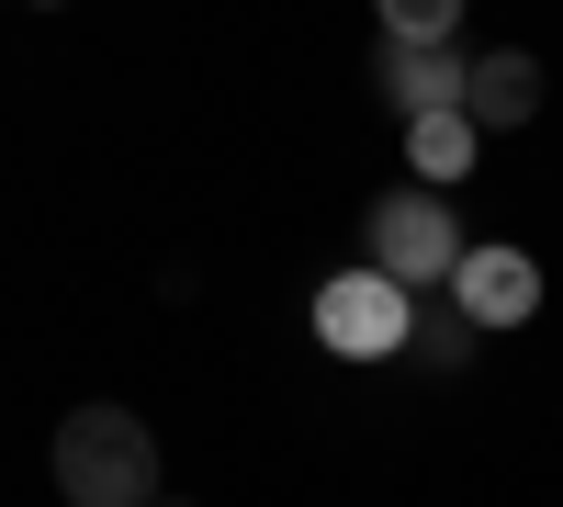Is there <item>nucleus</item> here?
Segmentation results:
<instances>
[{"instance_id": "obj_1", "label": "nucleus", "mask_w": 563, "mask_h": 507, "mask_svg": "<svg viewBox=\"0 0 563 507\" xmlns=\"http://www.w3.org/2000/svg\"><path fill=\"white\" fill-rule=\"evenodd\" d=\"M45 463H57L68 507H169L158 496V429L135 418V406H68Z\"/></svg>"}, {"instance_id": "obj_2", "label": "nucleus", "mask_w": 563, "mask_h": 507, "mask_svg": "<svg viewBox=\"0 0 563 507\" xmlns=\"http://www.w3.org/2000/svg\"><path fill=\"white\" fill-rule=\"evenodd\" d=\"M361 249H372V271H384L395 294H451V271H462V225H451V203L440 192H384L372 203V225H361Z\"/></svg>"}, {"instance_id": "obj_3", "label": "nucleus", "mask_w": 563, "mask_h": 507, "mask_svg": "<svg viewBox=\"0 0 563 507\" xmlns=\"http://www.w3.org/2000/svg\"><path fill=\"white\" fill-rule=\"evenodd\" d=\"M316 339L339 361H395L417 339V294H395L372 260L361 271H327V283H316Z\"/></svg>"}, {"instance_id": "obj_4", "label": "nucleus", "mask_w": 563, "mask_h": 507, "mask_svg": "<svg viewBox=\"0 0 563 507\" xmlns=\"http://www.w3.org/2000/svg\"><path fill=\"white\" fill-rule=\"evenodd\" d=\"M451 305L474 316L485 339H496V328H530V316H541V260H530V249H507V238L462 249V271H451Z\"/></svg>"}, {"instance_id": "obj_5", "label": "nucleus", "mask_w": 563, "mask_h": 507, "mask_svg": "<svg viewBox=\"0 0 563 507\" xmlns=\"http://www.w3.org/2000/svg\"><path fill=\"white\" fill-rule=\"evenodd\" d=\"M462 79H474V57H451V45H384V57H372V90H384L406 124L462 113Z\"/></svg>"}, {"instance_id": "obj_6", "label": "nucleus", "mask_w": 563, "mask_h": 507, "mask_svg": "<svg viewBox=\"0 0 563 507\" xmlns=\"http://www.w3.org/2000/svg\"><path fill=\"white\" fill-rule=\"evenodd\" d=\"M462 113H474L485 135L530 124V113H541V57H530V45H496V57H474V79H462Z\"/></svg>"}, {"instance_id": "obj_7", "label": "nucleus", "mask_w": 563, "mask_h": 507, "mask_svg": "<svg viewBox=\"0 0 563 507\" xmlns=\"http://www.w3.org/2000/svg\"><path fill=\"white\" fill-rule=\"evenodd\" d=\"M474 147H485V124H474V113H429V124H406L417 180H462V169H474Z\"/></svg>"}, {"instance_id": "obj_8", "label": "nucleus", "mask_w": 563, "mask_h": 507, "mask_svg": "<svg viewBox=\"0 0 563 507\" xmlns=\"http://www.w3.org/2000/svg\"><path fill=\"white\" fill-rule=\"evenodd\" d=\"M474 339H485V328H474V316H462V305L440 294V305H417V339H406V361H417V373H462V361H474Z\"/></svg>"}, {"instance_id": "obj_9", "label": "nucleus", "mask_w": 563, "mask_h": 507, "mask_svg": "<svg viewBox=\"0 0 563 507\" xmlns=\"http://www.w3.org/2000/svg\"><path fill=\"white\" fill-rule=\"evenodd\" d=\"M451 0H384V45H451Z\"/></svg>"}, {"instance_id": "obj_10", "label": "nucleus", "mask_w": 563, "mask_h": 507, "mask_svg": "<svg viewBox=\"0 0 563 507\" xmlns=\"http://www.w3.org/2000/svg\"><path fill=\"white\" fill-rule=\"evenodd\" d=\"M169 507H180V496H169Z\"/></svg>"}]
</instances>
